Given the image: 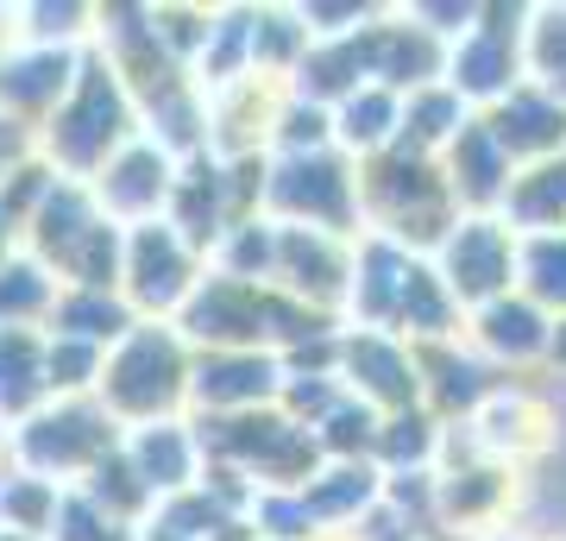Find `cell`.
I'll use <instances>...</instances> for the list:
<instances>
[{
    "mask_svg": "<svg viewBox=\"0 0 566 541\" xmlns=\"http://www.w3.org/2000/svg\"><path fill=\"white\" fill-rule=\"evenodd\" d=\"M114 397L133 403V409H145V403H164L170 397V378H177V353L164 341H139L133 353H126V365L114 372Z\"/></svg>",
    "mask_w": 566,
    "mask_h": 541,
    "instance_id": "1",
    "label": "cell"
},
{
    "mask_svg": "<svg viewBox=\"0 0 566 541\" xmlns=\"http://www.w3.org/2000/svg\"><path fill=\"white\" fill-rule=\"evenodd\" d=\"M114 95H107V82H88V95H82V107L70 114V133H63V152L70 158H95V145L114 133Z\"/></svg>",
    "mask_w": 566,
    "mask_h": 541,
    "instance_id": "2",
    "label": "cell"
},
{
    "mask_svg": "<svg viewBox=\"0 0 566 541\" xmlns=\"http://www.w3.org/2000/svg\"><path fill=\"white\" fill-rule=\"evenodd\" d=\"M453 271L465 278V290H491V283L504 278V252H497L491 233H465V240L453 246Z\"/></svg>",
    "mask_w": 566,
    "mask_h": 541,
    "instance_id": "3",
    "label": "cell"
},
{
    "mask_svg": "<svg viewBox=\"0 0 566 541\" xmlns=\"http://www.w3.org/2000/svg\"><path fill=\"white\" fill-rule=\"evenodd\" d=\"M283 196L296 201V208H322V215H340V177H334L327 164H315V170H290Z\"/></svg>",
    "mask_w": 566,
    "mask_h": 541,
    "instance_id": "4",
    "label": "cell"
},
{
    "mask_svg": "<svg viewBox=\"0 0 566 541\" xmlns=\"http://www.w3.org/2000/svg\"><path fill=\"white\" fill-rule=\"evenodd\" d=\"M177 252H170V240H158V233H145V246H139V290L145 296H170L177 290Z\"/></svg>",
    "mask_w": 566,
    "mask_h": 541,
    "instance_id": "5",
    "label": "cell"
},
{
    "mask_svg": "<svg viewBox=\"0 0 566 541\" xmlns=\"http://www.w3.org/2000/svg\"><path fill=\"white\" fill-rule=\"evenodd\" d=\"M32 391V346L13 334V341H0V403H25Z\"/></svg>",
    "mask_w": 566,
    "mask_h": 541,
    "instance_id": "6",
    "label": "cell"
},
{
    "mask_svg": "<svg viewBox=\"0 0 566 541\" xmlns=\"http://www.w3.org/2000/svg\"><path fill=\"white\" fill-rule=\"evenodd\" d=\"M554 114L547 107H535V101H516L504 114V139H516V145H542V139H554Z\"/></svg>",
    "mask_w": 566,
    "mask_h": 541,
    "instance_id": "7",
    "label": "cell"
},
{
    "mask_svg": "<svg viewBox=\"0 0 566 541\" xmlns=\"http://www.w3.org/2000/svg\"><path fill=\"white\" fill-rule=\"evenodd\" d=\"M202 391L208 397H252V391H264V365H214Z\"/></svg>",
    "mask_w": 566,
    "mask_h": 541,
    "instance_id": "8",
    "label": "cell"
},
{
    "mask_svg": "<svg viewBox=\"0 0 566 541\" xmlns=\"http://www.w3.org/2000/svg\"><path fill=\"white\" fill-rule=\"evenodd\" d=\"M63 76V63H20V70H13V76H0V95H20V101H39L44 89H51V82Z\"/></svg>",
    "mask_w": 566,
    "mask_h": 541,
    "instance_id": "9",
    "label": "cell"
},
{
    "mask_svg": "<svg viewBox=\"0 0 566 541\" xmlns=\"http://www.w3.org/2000/svg\"><path fill=\"white\" fill-rule=\"evenodd\" d=\"M491 334H497V346H516L523 353V346H535V315L528 309H497L491 315Z\"/></svg>",
    "mask_w": 566,
    "mask_h": 541,
    "instance_id": "10",
    "label": "cell"
},
{
    "mask_svg": "<svg viewBox=\"0 0 566 541\" xmlns=\"http://www.w3.org/2000/svg\"><path fill=\"white\" fill-rule=\"evenodd\" d=\"M57 435H39V454H57V460H70V454H82V447H95V435H76V428H88V416H70V422H51Z\"/></svg>",
    "mask_w": 566,
    "mask_h": 541,
    "instance_id": "11",
    "label": "cell"
},
{
    "mask_svg": "<svg viewBox=\"0 0 566 541\" xmlns=\"http://www.w3.org/2000/svg\"><path fill=\"white\" fill-rule=\"evenodd\" d=\"M547 208H566V164L560 170H542V183L523 196V215H547Z\"/></svg>",
    "mask_w": 566,
    "mask_h": 541,
    "instance_id": "12",
    "label": "cell"
},
{
    "mask_svg": "<svg viewBox=\"0 0 566 541\" xmlns=\"http://www.w3.org/2000/svg\"><path fill=\"white\" fill-rule=\"evenodd\" d=\"M535 283L547 296H566V246H542L535 252Z\"/></svg>",
    "mask_w": 566,
    "mask_h": 541,
    "instance_id": "13",
    "label": "cell"
},
{
    "mask_svg": "<svg viewBox=\"0 0 566 541\" xmlns=\"http://www.w3.org/2000/svg\"><path fill=\"white\" fill-rule=\"evenodd\" d=\"M359 360L371 365V372H378V378H371V384H378V391H403V365L390 360L385 346H359Z\"/></svg>",
    "mask_w": 566,
    "mask_h": 541,
    "instance_id": "14",
    "label": "cell"
},
{
    "mask_svg": "<svg viewBox=\"0 0 566 541\" xmlns=\"http://www.w3.org/2000/svg\"><path fill=\"white\" fill-rule=\"evenodd\" d=\"M465 164H472V189H491V177H497V158H491L485 139H465Z\"/></svg>",
    "mask_w": 566,
    "mask_h": 541,
    "instance_id": "15",
    "label": "cell"
},
{
    "mask_svg": "<svg viewBox=\"0 0 566 541\" xmlns=\"http://www.w3.org/2000/svg\"><path fill=\"white\" fill-rule=\"evenodd\" d=\"M32 302H39L32 271H13V283H0V309H32Z\"/></svg>",
    "mask_w": 566,
    "mask_h": 541,
    "instance_id": "16",
    "label": "cell"
},
{
    "mask_svg": "<svg viewBox=\"0 0 566 541\" xmlns=\"http://www.w3.org/2000/svg\"><path fill=\"white\" fill-rule=\"evenodd\" d=\"M120 177H126V183H120V196H126V201H139L145 189H151V183H145V177H151V158H133Z\"/></svg>",
    "mask_w": 566,
    "mask_h": 541,
    "instance_id": "17",
    "label": "cell"
},
{
    "mask_svg": "<svg viewBox=\"0 0 566 541\" xmlns=\"http://www.w3.org/2000/svg\"><path fill=\"white\" fill-rule=\"evenodd\" d=\"M542 58H547V70H566V20H554V25H547Z\"/></svg>",
    "mask_w": 566,
    "mask_h": 541,
    "instance_id": "18",
    "label": "cell"
},
{
    "mask_svg": "<svg viewBox=\"0 0 566 541\" xmlns=\"http://www.w3.org/2000/svg\"><path fill=\"white\" fill-rule=\"evenodd\" d=\"M70 321H82V327H114V309H102V302H76V309H70Z\"/></svg>",
    "mask_w": 566,
    "mask_h": 541,
    "instance_id": "19",
    "label": "cell"
},
{
    "mask_svg": "<svg viewBox=\"0 0 566 541\" xmlns=\"http://www.w3.org/2000/svg\"><path fill=\"white\" fill-rule=\"evenodd\" d=\"M465 70H472V82H479V89H485V82H497V51H472V63H465Z\"/></svg>",
    "mask_w": 566,
    "mask_h": 541,
    "instance_id": "20",
    "label": "cell"
},
{
    "mask_svg": "<svg viewBox=\"0 0 566 541\" xmlns=\"http://www.w3.org/2000/svg\"><path fill=\"white\" fill-rule=\"evenodd\" d=\"M145 460H151V472H177V441H151Z\"/></svg>",
    "mask_w": 566,
    "mask_h": 541,
    "instance_id": "21",
    "label": "cell"
},
{
    "mask_svg": "<svg viewBox=\"0 0 566 541\" xmlns=\"http://www.w3.org/2000/svg\"><path fill=\"white\" fill-rule=\"evenodd\" d=\"M7 152H13V133H7V126H0V158H7Z\"/></svg>",
    "mask_w": 566,
    "mask_h": 541,
    "instance_id": "22",
    "label": "cell"
},
{
    "mask_svg": "<svg viewBox=\"0 0 566 541\" xmlns=\"http://www.w3.org/2000/svg\"><path fill=\"white\" fill-rule=\"evenodd\" d=\"M560 353H566V334H560Z\"/></svg>",
    "mask_w": 566,
    "mask_h": 541,
    "instance_id": "23",
    "label": "cell"
}]
</instances>
